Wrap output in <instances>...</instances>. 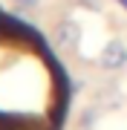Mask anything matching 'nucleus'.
<instances>
[{
    "instance_id": "f257e3e1",
    "label": "nucleus",
    "mask_w": 127,
    "mask_h": 130,
    "mask_svg": "<svg viewBox=\"0 0 127 130\" xmlns=\"http://www.w3.org/2000/svg\"><path fill=\"white\" fill-rule=\"evenodd\" d=\"M124 64H127V43L118 41V38H113V41H110L107 46L101 49V55H98V67L113 72V70H121Z\"/></svg>"
},
{
    "instance_id": "20e7f679",
    "label": "nucleus",
    "mask_w": 127,
    "mask_h": 130,
    "mask_svg": "<svg viewBox=\"0 0 127 130\" xmlns=\"http://www.w3.org/2000/svg\"><path fill=\"white\" fill-rule=\"evenodd\" d=\"M118 3H121V6H124V9H127V0H118Z\"/></svg>"
},
{
    "instance_id": "7ed1b4c3",
    "label": "nucleus",
    "mask_w": 127,
    "mask_h": 130,
    "mask_svg": "<svg viewBox=\"0 0 127 130\" xmlns=\"http://www.w3.org/2000/svg\"><path fill=\"white\" fill-rule=\"evenodd\" d=\"M17 3H20V6H35L38 0H17Z\"/></svg>"
},
{
    "instance_id": "f03ea898",
    "label": "nucleus",
    "mask_w": 127,
    "mask_h": 130,
    "mask_svg": "<svg viewBox=\"0 0 127 130\" xmlns=\"http://www.w3.org/2000/svg\"><path fill=\"white\" fill-rule=\"evenodd\" d=\"M55 38H58V43H61L64 49H78V43H81V26L75 23V20H64V23H58Z\"/></svg>"
}]
</instances>
